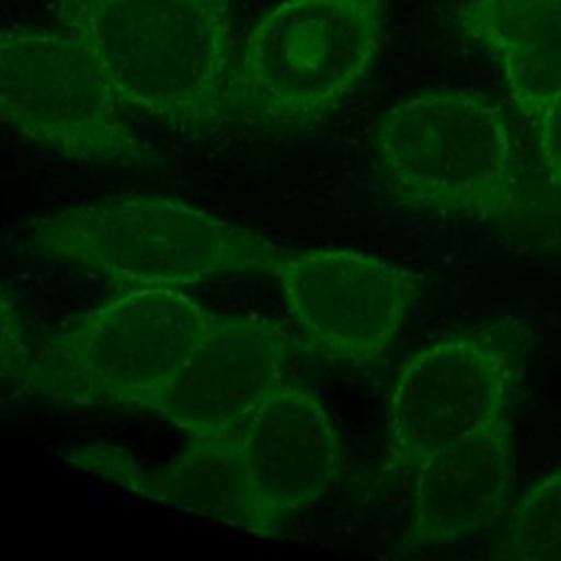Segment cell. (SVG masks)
Masks as SVG:
<instances>
[{
  "instance_id": "cell-10",
  "label": "cell",
  "mask_w": 561,
  "mask_h": 561,
  "mask_svg": "<svg viewBox=\"0 0 561 561\" xmlns=\"http://www.w3.org/2000/svg\"><path fill=\"white\" fill-rule=\"evenodd\" d=\"M237 445L250 486L256 535H278L342 473L340 434L320 397L278 383L241 423Z\"/></svg>"
},
{
  "instance_id": "cell-4",
  "label": "cell",
  "mask_w": 561,
  "mask_h": 561,
  "mask_svg": "<svg viewBox=\"0 0 561 561\" xmlns=\"http://www.w3.org/2000/svg\"><path fill=\"white\" fill-rule=\"evenodd\" d=\"M217 313L173 287H131L35 348L20 388L77 408L129 410L156 392Z\"/></svg>"
},
{
  "instance_id": "cell-9",
  "label": "cell",
  "mask_w": 561,
  "mask_h": 561,
  "mask_svg": "<svg viewBox=\"0 0 561 561\" xmlns=\"http://www.w3.org/2000/svg\"><path fill=\"white\" fill-rule=\"evenodd\" d=\"M294 355V337L280 322L217 313L180 368L134 412L156 414L186 436L237 432L285 381Z\"/></svg>"
},
{
  "instance_id": "cell-3",
  "label": "cell",
  "mask_w": 561,
  "mask_h": 561,
  "mask_svg": "<svg viewBox=\"0 0 561 561\" xmlns=\"http://www.w3.org/2000/svg\"><path fill=\"white\" fill-rule=\"evenodd\" d=\"M375 149L392 193L408 206L513 224L533 213L517 142L502 107L440 90L392 105Z\"/></svg>"
},
{
  "instance_id": "cell-8",
  "label": "cell",
  "mask_w": 561,
  "mask_h": 561,
  "mask_svg": "<svg viewBox=\"0 0 561 561\" xmlns=\"http://www.w3.org/2000/svg\"><path fill=\"white\" fill-rule=\"evenodd\" d=\"M272 274L305 346L340 366L375 364L425 285L410 267L348 248L280 250Z\"/></svg>"
},
{
  "instance_id": "cell-6",
  "label": "cell",
  "mask_w": 561,
  "mask_h": 561,
  "mask_svg": "<svg viewBox=\"0 0 561 561\" xmlns=\"http://www.w3.org/2000/svg\"><path fill=\"white\" fill-rule=\"evenodd\" d=\"M127 107L70 33L0 28V121L72 162L153 169L162 156L140 138Z\"/></svg>"
},
{
  "instance_id": "cell-11",
  "label": "cell",
  "mask_w": 561,
  "mask_h": 561,
  "mask_svg": "<svg viewBox=\"0 0 561 561\" xmlns=\"http://www.w3.org/2000/svg\"><path fill=\"white\" fill-rule=\"evenodd\" d=\"M414 473L401 552H421L471 537L508 508L515 482L511 410L427 454Z\"/></svg>"
},
{
  "instance_id": "cell-15",
  "label": "cell",
  "mask_w": 561,
  "mask_h": 561,
  "mask_svg": "<svg viewBox=\"0 0 561 561\" xmlns=\"http://www.w3.org/2000/svg\"><path fill=\"white\" fill-rule=\"evenodd\" d=\"M35 348L28 324L9 289L0 285V383L20 386L31 368Z\"/></svg>"
},
{
  "instance_id": "cell-2",
  "label": "cell",
  "mask_w": 561,
  "mask_h": 561,
  "mask_svg": "<svg viewBox=\"0 0 561 561\" xmlns=\"http://www.w3.org/2000/svg\"><path fill=\"white\" fill-rule=\"evenodd\" d=\"M24 250L118 285L173 289L224 274L272 272L280 254L256 230L151 193L46 213L28 226Z\"/></svg>"
},
{
  "instance_id": "cell-13",
  "label": "cell",
  "mask_w": 561,
  "mask_h": 561,
  "mask_svg": "<svg viewBox=\"0 0 561 561\" xmlns=\"http://www.w3.org/2000/svg\"><path fill=\"white\" fill-rule=\"evenodd\" d=\"M458 22L497 57L513 101L535 121L561 90V0H471Z\"/></svg>"
},
{
  "instance_id": "cell-7",
  "label": "cell",
  "mask_w": 561,
  "mask_h": 561,
  "mask_svg": "<svg viewBox=\"0 0 561 561\" xmlns=\"http://www.w3.org/2000/svg\"><path fill=\"white\" fill-rule=\"evenodd\" d=\"M533 344L535 331L526 320L500 318L414 353L388 397L390 467L412 473L427 454L511 410Z\"/></svg>"
},
{
  "instance_id": "cell-14",
  "label": "cell",
  "mask_w": 561,
  "mask_h": 561,
  "mask_svg": "<svg viewBox=\"0 0 561 561\" xmlns=\"http://www.w3.org/2000/svg\"><path fill=\"white\" fill-rule=\"evenodd\" d=\"M491 554L519 561H561V469L535 482L511 506Z\"/></svg>"
},
{
  "instance_id": "cell-12",
  "label": "cell",
  "mask_w": 561,
  "mask_h": 561,
  "mask_svg": "<svg viewBox=\"0 0 561 561\" xmlns=\"http://www.w3.org/2000/svg\"><path fill=\"white\" fill-rule=\"evenodd\" d=\"M61 458L134 495L256 535L237 432L188 436L169 462H147L127 447L101 440L77 445Z\"/></svg>"
},
{
  "instance_id": "cell-5",
  "label": "cell",
  "mask_w": 561,
  "mask_h": 561,
  "mask_svg": "<svg viewBox=\"0 0 561 561\" xmlns=\"http://www.w3.org/2000/svg\"><path fill=\"white\" fill-rule=\"evenodd\" d=\"M381 0H285L248 35L230 81V123L300 129L331 112L364 77Z\"/></svg>"
},
{
  "instance_id": "cell-1",
  "label": "cell",
  "mask_w": 561,
  "mask_h": 561,
  "mask_svg": "<svg viewBox=\"0 0 561 561\" xmlns=\"http://www.w3.org/2000/svg\"><path fill=\"white\" fill-rule=\"evenodd\" d=\"M127 110L204 136L230 123V0H55Z\"/></svg>"
},
{
  "instance_id": "cell-16",
  "label": "cell",
  "mask_w": 561,
  "mask_h": 561,
  "mask_svg": "<svg viewBox=\"0 0 561 561\" xmlns=\"http://www.w3.org/2000/svg\"><path fill=\"white\" fill-rule=\"evenodd\" d=\"M535 125L546 173L561 188V90L541 107Z\"/></svg>"
}]
</instances>
